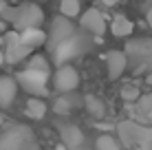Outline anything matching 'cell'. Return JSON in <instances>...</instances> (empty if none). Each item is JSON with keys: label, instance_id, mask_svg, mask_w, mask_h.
Returning a JSON list of instances; mask_svg holds the SVG:
<instances>
[{"label": "cell", "instance_id": "23", "mask_svg": "<svg viewBox=\"0 0 152 150\" xmlns=\"http://www.w3.org/2000/svg\"><path fill=\"white\" fill-rule=\"evenodd\" d=\"M7 2H4V0H0V15H4V11H7Z\"/></svg>", "mask_w": 152, "mask_h": 150}, {"label": "cell", "instance_id": "12", "mask_svg": "<svg viewBox=\"0 0 152 150\" xmlns=\"http://www.w3.org/2000/svg\"><path fill=\"white\" fill-rule=\"evenodd\" d=\"M110 31L115 38H126V35H132L134 31V22L128 20L126 15H115V20L110 22Z\"/></svg>", "mask_w": 152, "mask_h": 150}, {"label": "cell", "instance_id": "24", "mask_svg": "<svg viewBox=\"0 0 152 150\" xmlns=\"http://www.w3.org/2000/svg\"><path fill=\"white\" fill-rule=\"evenodd\" d=\"M104 4H106V7H115V4H117V0H102Z\"/></svg>", "mask_w": 152, "mask_h": 150}, {"label": "cell", "instance_id": "2", "mask_svg": "<svg viewBox=\"0 0 152 150\" xmlns=\"http://www.w3.org/2000/svg\"><path fill=\"white\" fill-rule=\"evenodd\" d=\"M15 80H18L20 89L27 91L29 95L46 97V93H49V71H40V69H33V66H27V69L15 73Z\"/></svg>", "mask_w": 152, "mask_h": 150}, {"label": "cell", "instance_id": "20", "mask_svg": "<svg viewBox=\"0 0 152 150\" xmlns=\"http://www.w3.org/2000/svg\"><path fill=\"white\" fill-rule=\"evenodd\" d=\"M27 66H33V69H40V71H49V73H51L49 58H44V55H40V53L31 55V60L27 62Z\"/></svg>", "mask_w": 152, "mask_h": 150}, {"label": "cell", "instance_id": "16", "mask_svg": "<svg viewBox=\"0 0 152 150\" xmlns=\"http://www.w3.org/2000/svg\"><path fill=\"white\" fill-rule=\"evenodd\" d=\"M95 150H124V146L113 135H99L95 139Z\"/></svg>", "mask_w": 152, "mask_h": 150}, {"label": "cell", "instance_id": "6", "mask_svg": "<svg viewBox=\"0 0 152 150\" xmlns=\"http://www.w3.org/2000/svg\"><path fill=\"white\" fill-rule=\"evenodd\" d=\"M53 86L57 93H73L80 89V73L73 64H60V69L53 73Z\"/></svg>", "mask_w": 152, "mask_h": 150}, {"label": "cell", "instance_id": "9", "mask_svg": "<svg viewBox=\"0 0 152 150\" xmlns=\"http://www.w3.org/2000/svg\"><path fill=\"white\" fill-rule=\"evenodd\" d=\"M80 24H82V29L91 31V33H95V35L106 33V18H104L97 9H86V11L82 13V18H80Z\"/></svg>", "mask_w": 152, "mask_h": 150}, {"label": "cell", "instance_id": "22", "mask_svg": "<svg viewBox=\"0 0 152 150\" xmlns=\"http://www.w3.org/2000/svg\"><path fill=\"white\" fill-rule=\"evenodd\" d=\"M145 22H148V27L152 29V7L148 9V13H145Z\"/></svg>", "mask_w": 152, "mask_h": 150}, {"label": "cell", "instance_id": "7", "mask_svg": "<svg viewBox=\"0 0 152 150\" xmlns=\"http://www.w3.org/2000/svg\"><path fill=\"white\" fill-rule=\"evenodd\" d=\"M73 22L69 20V15H57V18H53V22H51V35L49 38L53 40V44H62V42H66V40H71L73 38Z\"/></svg>", "mask_w": 152, "mask_h": 150}, {"label": "cell", "instance_id": "19", "mask_svg": "<svg viewBox=\"0 0 152 150\" xmlns=\"http://www.w3.org/2000/svg\"><path fill=\"white\" fill-rule=\"evenodd\" d=\"M75 106H77L75 97H60V100L55 102V113H60V115H69Z\"/></svg>", "mask_w": 152, "mask_h": 150}, {"label": "cell", "instance_id": "17", "mask_svg": "<svg viewBox=\"0 0 152 150\" xmlns=\"http://www.w3.org/2000/svg\"><path fill=\"white\" fill-rule=\"evenodd\" d=\"M60 13L69 18L80 15V0H60Z\"/></svg>", "mask_w": 152, "mask_h": 150}, {"label": "cell", "instance_id": "18", "mask_svg": "<svg viewBox=\"0 0 152 150\" xmlns=\"http://www.w3.org/2000/svg\"><path fill=\"white\" fill-rule=\"evenodd\" d=\"M137 104H139V113L145 117V119L152 121V93H143V95L137 100Z\"/></svg>", "mask_w": 152, "mask_h": 150}, {"label": "cell", "instance_id": "4", "mask_svg": "<svg viewBox=\"0 0 152 150\" xmlns=\"http://www.w3.org/2000/svg\"><path fill=\"white\" fill-rule=\"evenodd\" d=\"M4 55H7V62L9 64H20L22 60H27V55L33 53V49L22 40L18 29H11L4 33Z\"/></svg>", "mask_w": 152, "mask_h": 150}, {"label": "cell", "instance_id": "11", "mask_svg": "<svg viewBox=\"0 0 152 150\" xmlns=\"http://www.w3.org/2000/svg\"><path fill=\"white\" fill-rule=\"evenodd\" d=\"M18 80L15 77H9V75H0V106L7 108L13 104L15 95H18Z\"/></svg>", "mask_w": 152, "mask_h": 150}, {"label": "cell", "instance_id": "3", "mask_svg": "<svg viewBox=\"0 0 152 150\" xmlns=\"http://www.w3.org/2000/svg\"><path fill=\"white\" fill-rule=\"evenodd\" d=\"M0 150H38V141L31 128L13 126L0 135Z\"/></svg>", "mask_w": 152, "mask_h": 150}, {"label": "cell", "instance_id": "25", "mask_svg": "<svg viewBox=\"0 0 152 150\" xmlns=\"http://www.w3.org/2000/svg\"><path fill=\"white\" fill-rule=\"evenodd\" d=\"M4 62H7V55H4V51H2V49H0V66H2V64H4Z\"/></svg>", "mask_w": 152, "mask_h": 150}, {"label": "cell", "instance_id": "8", "mask_svg": "<svg viewBox=\"0 0 152 150\" xmlns=\"http://www.w3.org/2000/svg\"><path fill=\"white\" fill-rule=\"evenodd\" d=\"M57 132H60V137H62V143H64L69 150H75V148H80L82 143H84V132H82V128L80 126H75V124H57Z\"/></svg>", "mask_w": 152, "mask_h": 150}, {"label": "cell", "instance_id": "14", "mask_svg": "<svg viewBox=\"0 0 152 150\" xmlns=\"http://www.w3.org/2000/svg\"><path fill=\"white\" fill-rule=\"evenodd\" d=\"M20 35H22V40L24 42H27L31 49H38V46H42L46 42V40H49V35L44 33V31H42L40 27H33V29H24V31H20Z\"/></svg>", "mask_w": 152, "mask_h": 150}, {"label": "cell", "instance_id": "21", "mask_svg": "<svg viewBox=\"0 0 152 150\" xmlns=\"http://www.w3.org/2000/svg\"><path fill=\"white\" fill-rule=\"evenodd\" d=\"M139 97H141V93L137 86H124L121 89V100H126V102H137Z\"/></svg>", "mask_w": 152, "mask_h": 150}, {"label": "cell", "instance_id": "5", "mask_svg": "<svg viewBox=\"0 0 152 150\" xmlns=\"http://www.w3.org/2000/svg\"><path fill=\"white\" fill-rule=\"evenodd\" d=\"M119 135L130 146H148V143H152V130L137 121H121L119 124Z\"/></svg>", "mask_w": 152, "mask_h": 150}, {"label": "cell", "instance_id": "27", "mask_svg": "<svg viewBox=\"0 0 152 150\" xmlns=\"http://www.w3.org/2000/svg\"><path fill=\"white\" fill-rule=\"evenodd\" d=\"M55 150H66V146H57Z\"/></svg>", "mask_w": 152, "mask_h": 150}, {"label": "cell", "instance_id": "1", "mask_svg": "<svg viewBox=\"0 0 152 150\" xmlns=\"http://www.w3.org/2000/svg\"><path fill=\"white\" fill-rule=\"evenodd\" d=\"M4 20H7L13 29L24 31V29L42 27V22H44V11L33 2H24V4H18V7H9L7 11H4Z\"/></svg>", "mask_w": 152, "mask_h": 150}, {"label": "cell", "instance_id": "10", "mask_svg": "<svg viewBox=\"0 0 152 150\" xmlns=\"http://www.w3.org/2000/svg\"><path fill=\"white\" fill-rule=\"evenodd\" d=\"M126 64H128V58H126L124 51H108L106 53V69H108V77L113 82L124 75Z\"/></svg>", "mask_w": 152, "mask_h": 150}, {"label": "cell", "instance_id": "26", "mask_svg": "<svg viewBox=\"0 0 152 150\" xmlns=\"http://www.w3.org/2000/svg\"><path fill=\"white\" fill-rule=\"evenodd\" d=\"M145 82H148V84H152V73H150L148 77H145Z\"/></svg>", "mask_w": 152, "mask_h": 150}, {"label": "cell", "instance_id": "15", "mask_svg": "<svg viewBox=\"0 0 152 150\" xmlns=\"http://www.w3.org/2000/svg\"><path fill=\"white\" fill-rule=\"evenodd\" d=\"M84 106H86L88 115L95 117V119H104V117H106V104H104L97 95H86L84 97Z\"/></svg>", "mask_w": 152, "mask_h": 150}, {"label": "cell", "instance_id": "13", "mask_svg": "<svg viewBox=\"0 0 152 150\" xmlns=\"http://www.w3.org/2000/svg\"><path fill=\"white\" fill-rule=\"evenodd\" d=\"M24 113L31 119H44L46 115V102L38 95H31V100H27V106H24Z\"/></svg>", "mask_w": 152, "mask_h": 150}]
</instances>
